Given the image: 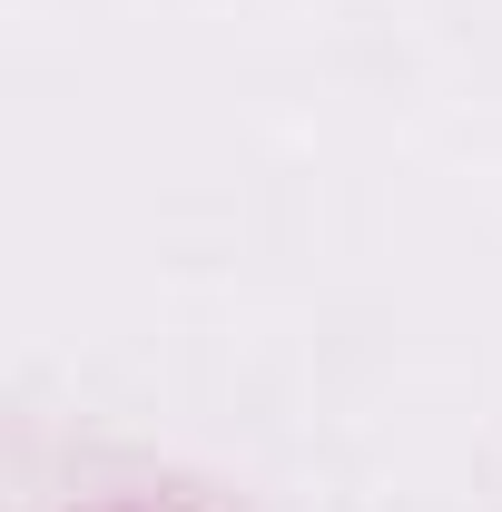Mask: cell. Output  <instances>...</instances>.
<instances>
[{"label": "cell", "mask_w": 502, "mask_h": 512, "mask_svg": "<svg viewBox=\"0 0 502 512\" xmlns=\"http://www.w3.org/2000/svg\"><path fill=\"white\" fill-rule=\"evenodd\" d=\"M109 512H128V503H109Z\"/></svg>", "instance_id": "6da1fadb"}]
</instances>
